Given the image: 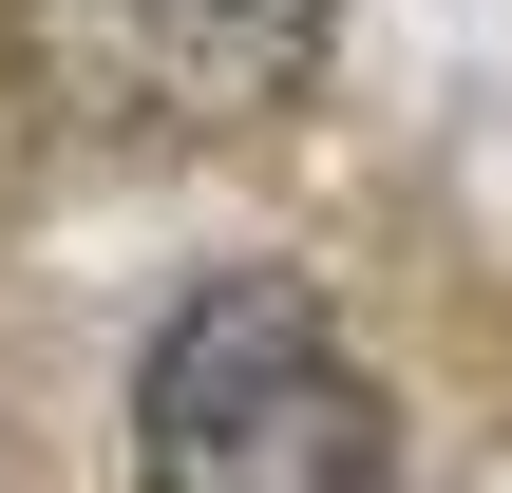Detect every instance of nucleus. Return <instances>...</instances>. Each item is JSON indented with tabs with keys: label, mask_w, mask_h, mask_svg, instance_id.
<instances>
[{
	"label": "nucleus",
	"mask_w": 512,
	"mask_h": 493,
	"mask_svg": "<svg viewBox=\"0 0 512 493\" xmlns=\"http://www.w3.org/2000/svg\"><path fill=\"white\" fill-rule=\"evenodd\" d=\"M133 475L152 493H380L399 418L304 285H209L133 361Z\"/></svg>",
	"instance_id": "1"
},
{
	"label": "nucleus",
	"mask_w": 512,
	"mask_h": 493,
	"mask_svg": "<svg viewBox=\"0 0 512 493\" xmlns=\"http://www.w3.org/2000/svg\"><path fill=\"white\" fill-rule=\"evenodd\" d=\"M38 76L133 133H228L323 57V0H19Z\"/></svg>",
	"instance_id": "2"
}]
</instances>
